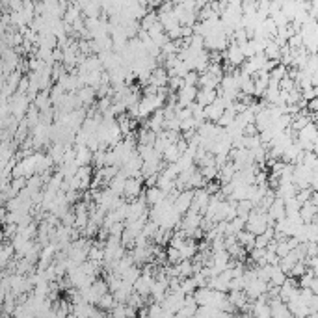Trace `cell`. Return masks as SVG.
<instances>
[{
	"instance_id": "44dd1931",
	"label": "cell",
	"mask_w": 318,
	"mask_h": 318,
	"mask_svg": "<svg viewBox=\"0 0 318 318\" xmlns=\"http://www.w3.org/2000/svg\"><path fill=\"white\" fill-rule=\"evenodd\" d=\"M30 91V77H23L19 82V88H17V93H28Z\"/></svg>"
},
{
	"instance_id": "9c48e42d",
	"label": "cell",
	"mask_w": 318,
	"mask_h": 318,
	"mask_svg": "<svg viewBox=\"0 0 318 318\" xmlns=\"http://www.w3.org/2000/svg\"><path fill=\"white\" fill-rule=\"evenodd\" d=\"M77 95H79L80 103H82V106H89V104L95 101V97H97V89L91 88V86H82V88L77 91Z\"/></svg>"
},
{
	"instance_id": "8fae6325",
	"label": "cell",
	"mask_w": 318,
	"mask_h": 318,
	"mask_svg": "<svg viewBox=\"0 0 318 318\" xmlns=\"http://www.w3.org/2000/svg\"><path fill=\"white\" fill-rule=\"evenodd\" d=\"M77 149V162L79 166H89L93 160V151L88 145H74Z\"/></svg>"
},
{
	"instance_id": "8992f818",
	"label": "cell",
	"mask_w": 318,
	"mask_h": 318,
	"mask_svg": "<svg viewBox=\"0 0 318 318\" xmlns=\"http://www.w3.org/2000/svg\"><path fill=\"white\" fill-rule=\"evenodd\" d=\"M166 197H167V194L162 190L160 186H149L145 190V199H147V203H149V207L157 205V203L164 201Z\"/></svg>"
},
{
	"instance_id": "9a60e30c",
	"label": "cell",
	"mask_w": 318,
	"mask_h": 318,
	"mask_svg": "<svg viewBox=\"0 0 318 318\" xmlns=\"http://www.w3.org/2000/svg\"><path fill=\"white\" fill-rule=\"evenodd\" d=\"M236 238H238V242L244 246L246 250L251 251L255 248V240H257V235H255V233H251V231L244 229V231H240L238 235H236Z\"/></svg>"
},
{
	"instance_id": "ba28073f",
	"label": "cell",
	"mask_w": 318,
	"mask_h": 318,
	"mask_svg": "<svg viewBox=\"0 0 318 318\" xmlns=\"http://www.w3.org/2000/svg\"><path fill=\"white\" fill-rule=\"evenodd\" d=\"M218 99V89H209V88H201L199 91H197V97L196 101L201 104V106H209V104H212Z\"/></svg>"
},
{
	"instance_id": "7402d4cb",
	"label": "cell",
	"mask_w": 318,
	"mask_h": 318,
	"mask_svg": "<svg viewBox=\"0 0 318 318\" xmlns=\"http://www.w3.org/2000/svg\"><path fill=\"white\" fill-rule=\"evenodd\" d=\"M313 151H314V153H316V157H318V142H316V143H314V149H313Z\"/></svg>"
},
{
	"instance_id": "3957f363",
	"label": "cell",
	"mask_w": 318,
	"mask_h": 318,
	"mask_svg": "<svg viewBox=\"0 0 318 318\" xmlns=\"http://www.w3.org/2000/svg\"><path fill=\"white\" fill-rule=\"evenodd\" d=\"M223 112H226V103H223V99L218 95V99H216L214 103L209 104V106H205V118L207 121H214L218 123L220 121V118L223 116Z\"/></svg>"
},
{
	"instance_id": "30bf717a",
	"label": "cell",
	"mask_w": 318,
	"mask_h": 318,
	"mask_svg": "<svg viewBox=\"0 0 318 318\" xmlns=\"http://www.w3.org/2000/svg\"><path fill=\"white\" fill-rule=\"evenodd\" d=\"M127 179H128V175L125 172H119L118 175L114 177L112 181L108 182V188H112L118 196H121L123 197V192H125V184H127Z\"/></svg>"
},
{
	"instance_id": "4fadbf2b",
	"label": "cell",
	"mask_w": 318,
	"mask_h": 318,
	"mask_svg": "<svg viewBox=\"0 0 318 318\" xmlns=\"http://www.w3.org/2000/svg\"><path fill=\"white\" fill-rule=\"evenodd\" d=\"M157 136L158 134L155 133V130H151V128H147V127H142V130L138 133V145H155Z\"/></svg>"
},
{
	"instance_id": "2e32d148",
	"label": "cell",
	"mask_w": 318,
	"mask_h": 318,
	"mask_svg": "<svg viewBox=\"0 0 318 318\" xmlns=\"http://www.w3.org/2000/svg\"><path fill=\"white\" fill-rule=\"evenodd\" d=\"M119 302L116 300V296H114V292L110 290V292H106L104 296H101V300H99V304H97V307H101L104 311V313H110L116 305H118Z\"/></svg>"
},
{
	"instance_id": "277c9868",
	"label": "cell",
	"mask_w": 318,
	"mask_h": 318,
	"mask_svg": "<svg viewBox=\"0 0 318 318\" xmlns=\"http://www.w3.org/2000/svg\"><path fill=\"white\" fill-rule=\"evenodd\" d=\"M194 192H196L194 188H186V190H182L181 194L175 197V201H173V203H175V209L181 212V214H186V212L190 211L192 201H194Z\"/></svg>"
},
{
	"instance_id": "7a4b0ae2",
	"label": "cell",
	"mask_w": 318,
	"mask_h": 318,
	"mask_svg": "<svg viewBox=\"0 0 318 318\" xmlns=\"http://www.w3.org/2000/svg\"><path fill=\"white\" fill-rule=\"evenodd\" d=\"M197 86H182L179 91H177V97H179V101H177V106L179 108H184V106H190L192 103H196V97H197Z\"/></svg>"
},
{
	"instance_id": "ffe728a7",
	"label": "cell",
	"mask_w": 318,
	"mask_h": 318,
	"mask_svg": "<svg viewBox=\"0 0 318 318\" xmlns=\"http://www.w3.org/2000/svg\"><path fill=\"white\" fill-rule=\"evenodd\" d=\"M184 84L186 86H197L199 84V73L197 71H188L184 74Z\"/></svg>"
},
{
	"instance_id": "6da1fadb",
	"label": "cell",
	"mask_w": 318,
	"mask_h": 318,
	"mask_svg": "<svg viewBox=\"0 0 318 318\" xmlns=\"http://www.w3.org/2000/svg\"><path fill=\"white\" fill-rule=\"evenodd\" d=\"M142 177H128L127 179V184H125V192H123V197L127 201H134L136 197H140L143 194V188H142Z\"/></svg>"
},
{
	"instance_id": "d6986e66",
	"label": "cell",
	"mask_w": 318,
	"mask_h": 318,
	"mask_svg": "<svg viewBox=\"0 0 318 318\" xmlns=\"http://www.w3.org/2000/svg\"><path fill=\"white\" fill-rule=\"evenodd\" d=\"M182 86H184V77H170V82H167L170 91H179Z\"/></svg>"
},
{
	"instance_id": "5bb4252c",
	"label": "cell",
	"mask_w": 318,
	"mask_h": 318,
	"mask_svg": "<svg viewBox=\"0 0 318 318\" xmlns=\"http://www.w3.org/2000/svg\"><path fill=\"white\" fill-rule=\"evenodd\" d=\"M181 149H179V145L175 143H170V145L166 147V151L162 153V158H164V162L166 164H173V162H177L179 158H181Z\"/></svg>"
},
{
	"instance_id": "e0dca14e",
	"label": "cell",
	"mask_w": 318,
	"mask_h": 318,
	"mask_svg": "<svg viewBox=\"0 0 318 318\" xmlns=\"http://www.w3.org/2000/svg\"><path fill=\"white\" fill-rule=\"evenodd\" d=\"M181 290L184 294H194L197 290V283H196V277L190 275V277H182V283H181Z\"/></svg>"
},
{
	"instance_id": "5b68a950",
	"label": "cell",
	"mask_w": 318,
	"mask_h": 318,
	"mask_svg": "<svg viewBox=\"0 0 318 318\" xmlns=\"http://www.w3.org/2000/svg\"><path fill=\"white\" fill-rule=\"evenodd\" d=\"M268 216L272 218L274 226L277 223V221H281V220L287 218V207H285L283 197H275V201L270 205V209H268Z\"/></svg>"
},
{
	"instance_id": "52a82bcc",
	"label": "cell",
	"mask_w": 318,
	"mask_h": 318,
	"mask_svg": "<svg viewBox=\"0 0 318 318\" xmlns=\"http://www.w3.org/2000/svg\"><path fill=\"white\" fill-rule=\"evenodd\" d=\"M316 214H318V207L314 205L311 199H309L307 203H304L302 209H300V216H302L304 223H311V221H314L316 220Z\"/></svg>"
},
{
	"instance_id": "ac0fdd59",
	"label": "cell",
	"mask_w": 318,
	"mask_h": 318,
	"mask_svg": "<svg viewBox=\"0 0 318 318\" xmlns=\"http://www.w3.org/2000/svg\"><path fill=\"white\" fill-rule=\"evenodd\" d=\"M166 253H167V263H170V265H179V263L182 260L181 250H177V248H173V246L167 248Z\"/></svg>"
},
{
	"instance_id": "7c38bea8",
	"label": "cell",
	"mask_w": 318,
	"mask_h": 318,
	"mask_svg": "<svg viewBox=\"0 0 318 318\" xmlns=\"http://www.w3.org/2000/svg\"><path fill=\"white\" fill-rule=\"evenodd\" d=\"M287 277H289V274H287L281 266L272 265V272H270V285H274V287H281V285L287 281Z\"/></svg>"
}]
</instances>
